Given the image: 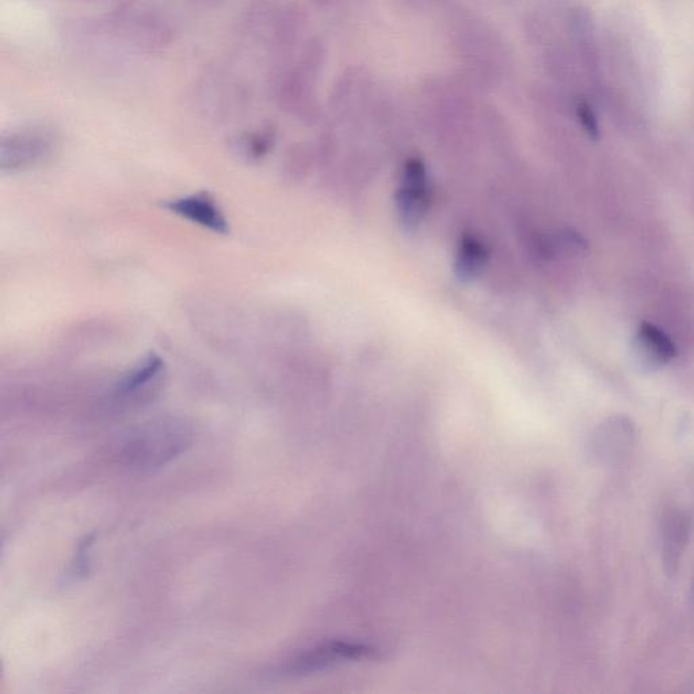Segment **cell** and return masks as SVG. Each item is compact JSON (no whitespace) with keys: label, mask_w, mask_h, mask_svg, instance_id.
<instances>
[{"label":"cell","mask_w":694,"mask_h":694,"mask_svg":"<svg viewBox=\"0 0 694 694\" xmlns=\"http://www.w3.org/2000/svg\"><path fill=\"white\" fill-rule=\"evenodd\" d=\"M577 114L587 135L593 140H598V137H600V127H598L596 114H594L593 109H591L589 102L579 101L577 105Z\"/></svg>","instance_id":"obj_11"},{"label":"cell","mask_w":694,"mask_h":694,"mask_svg":"<svg viewBox=\"0 0 694 694\" xmlns=\"http://www.w3.org/2000/svg\"><path fill=\"white\" fill-rule=\"evenodd\" d=\"M93 545V537H86L85 541H82L79 545L78 556H76L74 564H72V571L74 575H86L89 573L90 562L87 559L89 556V549Z\"/></svg>","instance_id":"obj_12"},{"label":"cell","mask_w":694,"mask_h":694,"mask_svg":"<svg viewBox=\"0 0 694 694\" xmlns=\"http://www.w3.org/2000/svg\"><path fill=\"white\" fill-rule=\"evenodd\" d=\"M165 208L174 215L215 234L226 235L230 232L227 217L211 194L197 193L175 198V200L167 201Z\"/></svg>","instance_id":"obj_5"},{"label":"cell","mask_w":694,"mask_h":694,"mask_svg":"<svg viewBox=\"0 0 694 694\" xmlns=\"http://www.w3.org/2000/svg\"><path fill=\"white\" fill-rule=\"evenodd\" d=\"M632 356L640 368L655 371L674 360L677 347L661 329L644 322L640 324L632 343Z\"/></svg>","instance_id":"obj_6"},{"label":"cell","mask_w":694,"mask_h":694,"mask_svg":"<svg viewBox=\"0 0 694 694\" xmlns=\"http://www.w3.org/2000/svg\"><path fill=\"white\" fill-rule=\"evenodd\" d=\"M192 444L188 429L174 421L151 423L133 434L121 457L129 468L152 471L181 456Z\"/></svg>","instance_id":"obj_1"},{"label":"cell","mask_w":694,"mask_h":694,"mask_svg":"<svg viewBox=\"0 0 694 694\" xmlns=\"http://www.w3.org/2000/svg\"><path fill=\"white\" fill-rule=\"evenodd\" d=\"M665 526V562L666 566L674 571V567L678 566L680 560L682 543L685 541V535L688 533V520L682 517L680 513H673L667 517Z\"/></svg>","instance_id":"obj_10"},{"label":"cell","mask_w":694,"mask_h":694,"mask_svg":"<svg viewBox=\"0 0 694 694\" xmlns=\"http://www.w3.org/2000/svg\"><path fill=\"white\" fill-rule=\"evenodd\" d=\"M430 189L425 163L410 159L404 167L403 182L396 193V208L404 226L415 228L429 211Z\"/></svg>","instance_id":"obj_4"},{"label":"cell","mask_w":694,"mask_h":694,"mask_svg":"<svg viewBox=\"0 0 694 694\" xmlns=\"http://www.w3.org/2000/svg\"><path fill=\"white\" fill-rule=\"evenodd\" d=\"M490 251L486 244L471 235H464L461 239L459 251H457L455 273L463 282L476 280L482 274L487 265Z\"/></svg>","instance_id":"obj_9"},{"label":"cell","mask_w":694,"mask_h":694,"mask_svg":"<svg viewBox=\"0 0 694 694\" xmlns=\"http://www.w3.org/2000/svg\"><path fill=\"white\" fill-rule=\"evenodd\" d=\"M693 598H694V582H693Z\"/></svg>","instance_id":"obj_14"},{"label":"cell","mask_w":694,"mask_h":694,"mask_svg":"<svg viewBox=\"0 0 694 694\" xmlns=\"http://www.w3.org/2000/svg\"><path fill=\"white\" fill-rule=\"evenodd\" d=\"M57 136L48 127H29L3 137L0 166L3 171H21L40 165L53 154Z\"/></svg>","instance_id":"obj_2"},{"label":"cell","mask_w":694,"mask_h":694,"mask_svg":"<svg viewBox=\"0 0 694 694\" xmlns=\"http://www.w3.org/2000/svg\"><path fill=\"white\" fill-rule=\"evenodd\" d=\"M197 2L204 3V5H215V3L220 2V0H197Z\"/></svg>","instance_id":"obj_13"},{"label":"cell","mask_w":694,"mask_h":694,"mask_svg":"<svg viewBox=\"0 0 694 694\" xmlns=\"http://www.w3.org/2000/svg\"><path fill=\"white\" fill-rule=\"evenodd\" d=\"M376 648L360 643L333 642L322 644L297 655L284 667V673L288 676H307L329 669L339 663L361 661V659L375 658Z\"/></svg>","instance_id":"obj_3"},{"label":"cell","mask_w":694,"mask_h":694,"mask_svg":"<svg viewBox=\"0 0 694 694\" xmlns=\"http://www.w3.org/2000/svg\"><path fill=\"white\" fill-rule=\"evenodd\" d=\"M634 425L627 418H610L602 423L596 436L598 455L605 460H616L628 451L634 440Z\"/></svg>","instance_id":"obj_7"},{"label":"cell","mask_w":694,"mask_h":694,"mask_svg":"<svg viewBox=\"0 0 694 694\" xmlns=\"http://www.w3.org/2000/svg\"><path fill=\"white\" fill-rule=\"evenodd\" d=\"M163 372V362L159 357L148 356L135 366L128 375L122 377L116 385L114 395L118 399L136 398L140 392H146L151 384H154Z\"/></svg>","instance_id":"obj_8"}]
</instances>
